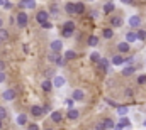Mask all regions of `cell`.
<instances>
[{"label": "cell", "instance_id": "1", "mask_svg": "<svg viewBox=\"0 0 146 130\" xmlns=\"http://www.w3.org/2000/svg\"><path fill=\"white\" fill-rule=\"evenodd\" d=\"M48 61H51V63H56L58 66H63L65 63H66L65 56H61L60 53H54V51H51V53L48 54Z\"/></svg>", "mask_w": 146, "mask_h": 130}, {"label": "cell", "instance_id": "2", "mask_svg": "<svg viewBox=\"0 0 146 130\" xmlns=\"http://www.w3.org/2000/svg\"><path fill=\"white\" fill-rule=\"evenodd\" d=\"M15 22H17V26H19V27H26V26H27V22H29L27 14H26L24 10H21V12L17 14V17H15Z\"/></svg>", "mask_w": 146, "mask_h": 130}, {"label": "cell", "instance_id": "3", "mask_svg": "<svg viewBox=\"0 0 146 130\" xmlns=\"http://www.w3.org/2000/svg\"><path fill=\"white\" fill-rule=\"evenodd\" d=\"M127 26H129L131 29H139V27H141V17H139V15H131V17L127 19Z\"/></svg>", "mask_w": 146, "mask_h": 130}, {"label": "cell", "instance_id": "4", "mask_svg": "<svg viewBox=\"0 0 146 130\" xmlns=\"http://www.w3.org/2000/svg\"><path fill=\"white\" fill-rule=\"evenodd\" d=\"M34 7H36V0H19V9L21 10H26V9L33 10Z\"/></svg>", "mask_w": 146, "mask_h": 130}, {"label": "cell", "instance_id": "5", "mask_svg": "<svg viewBox=\"0 0 146 130\" xmlns=\"http://www.w3.org/2000/svg\"><path fill=\"white\" fill-rule=\"evenodd\" d=\"M49 17H51V14H49L48 10H39L37 15H36V20L39 22V24H42V22H48Z\"/></svg>", "mask_w": 146, "mask_h": 130}, {"label": "cell", "instance_id": "6", "mask_svg": "<svg viewBox=\"0 0 146 130\" xmlns=\"http://www.w3.org/2000/svg\"><path fill=\"white\" fill-rule=\"evenodd\" d=\"M53 85H54V88H63L65 85H66V79H65V76H54L53 78Z\"/></svg>", "mask_w": 146, "mask_h": 130}, {"label": "cell", "instance_id": "7", "mask_svg": "<svg viewBox=\"0 0 146 130\" xmlns=\"http://www.w3.org/2000/svg\"><path fill=\"white\" fill-rule=\"evenodd\" d=\"M65 12H66L68 15H76V3H75V2H66Z\"/></svg>", "mask_w": 146, "mask_h": 130}, {"label": "cell", "instance_id": "8", "mask_svg": "<svg viewBox=\"0 0 146 130\" xmlns=\"http://www.w3.org/2000/svg\"><path fill=\"white\" fill-rule=\"evenodd\" d=\"M2 98H3L5 101H12V100L15 98V90H12V88H9V90H5V91L2 93Z\"/></svg>", "mask_w": 146, "mask_h": 130}, {"label": "cell", "instance_id": "9", "mask_svg": "<svg viewBox=\"0 0 146 130\" xmlns=\"http://www.w3.org/2000/svg\"><path fill=\"white\" fill-rule=\"evenodd\" d=\"M49 47H51V51H54V53H61V49H63V42H61L60 39H56V41H53V42L49 44Z\"/></svg>", "mask_w": 146, "mask_h": 130}, {"label": "cell", "instance_id": "10", "mask_svg": "<svg viewBox=\"0 0 146 130\" xmlns=\"http://www.w3.org/2000/svg\"><path fill=\"white\" fill-rule=\"evenodd\" d=\"M117 127H119V129H129V127H131V120H129V118H127V117H121V120H119V122H117Z\"/></svg>", "mask_w": 146, "mask_h": 130}, {"label": "cell", "instance_id": "11", "mask_svg": "<svg viewBox=\"0 0 146 130\" xmlns=\"http://www.w3.org/2000/svg\"><path fill=\"white\" fill-rule=\"evenodd\" d=\"M122 24H124V20H122V19L119 17V15H114V17L110 19V26H112L114 29H119V27H121Z\"/></svg>", "mask_w": 146, "mask_h": 130}, {"label": "cell", "instance_id": "12", "mask_svg": "<svg viewBox=\"0 0 146 130\" xmlns=\"http://www.w3.org/2000/svg\"><path fill=\"white\" fill-rule=\"evenodd\" d=\"M51 120H53L54 123H61V120H63V113H61L60 110H54V112L51 113Z\"/></svg>", "mask_w": 146, "mask_h": 130}, {"label": "cell", "instance_id": "13", "mask_svg": "<svg viewBox=\"0 0 146 130\" xmlns=\"http://www.w3.org/2000/svg\"><path fill=\"white\" fill-rule=\"evenodd\" d=\"M73 100L75 101H83L85 100V93H83V90H73Z\"/></svg>", "mask_w": 146, "mask_h": 130}, {"label": "cell", "instance_id": "14", "mask_svg": "<svg viewBox=\"0 0 146 130\" xmlns=\"http://www.w3.org/2000/svg\"><path fill=\"white\" fill-rule=\"evenodd\" d=\"M129 49H131V44H129L127 41L117 44V51H119V53H129Z\"/></svg>", "mask_w": 146, "mask_h": 130}, {"label": "cell", "instance_id": "15", "mask_svg": "<svg viewBox=\"0 0 146 130\" xmlns=\"http://www.w3.org/2000/svg\"><path fill=\"white\" fill-rule=\"evenodd\" d=\"M53 86H54V85H53V81H51V79H48V78L41 83V88H42L46 93H48V91H51V90H53Z\"/></svg>", "mask_w": 146, "mask_h": 130}, {"label": "cell", "instance_id": "16", "mask_svg": "<svg viewBox=\"0 0 146 130\" xmlns=\"http://www.w3.org/2000/svg\"><path fill=\"white\" fill-rule=\"evenodd\" d=\"M66 117H68V118H70V120H76V118H78V117H80V112H78V110H76V108H68V113H66Z\"/></svg>", "mask_w": 146, "mask_h": 130}, {"label": "cell", "instance_id": "17", "mask_svg": "<svg viewBox=\"0 0 146 130\" xmlns=\"http://www.w3.org/2000/svg\"><path fill=\"white\" fill-rule=\"evenodd\" d=\"M126 41H127L129 44L136 42V41H138V32H134V31H129V32L126 34Z\"/></svg>", "mask_w": 146, "mask_h": 130}, {"label": "cell", "instance_id": "18", "mask_svg": "<svg viewBox=\"0 0 146 130\" xmlns=\"http://www.w3.org/2000/svg\"><path fill=\"white\" fill-rule=\"evenodd\" d=\"M31 113H33L34 117H41V115H44L42 106H39V105H33V106H31Z\"/></svg>", "mask_w": 146, "mask_h": 130}, {"label": "cell", "instance_id": "19", "mask_svg": "<svg viewBox=\"0 0 146 130\" xmlns=\"http://www.w3.org/2000/svg\"><path fill=\"white\" fill-rule=\"evenodd\" d=\"M109 64H112V63H110V61H107L106 58H102V59H100V63H99V68H100L104 73H107V71H109Z\"/></svg>", "mask_w": 146, "mask_h": 130}, {"label": "cell", "instance_id": "20", "mask_svg": "<svg viewBox=\"0 0 146 130\" xmlns=\"http://www.w3.org/2000/svg\"><path fill=\"white\" fill-rule=\"evenodd\" d=\"M134 71H136V68H134V66L127 64L124 69H122V74H124V76H131V74H134Z\"/></svg>", "mask_w": 146, "mask_h": 130}, {"label": "cell", "instance_id": "21", "mask_svg": "<svg viewBox=\"0 0 146 130\" xmlns=\"http://www.w3.org/2000/svg\"><path fill=\"white\" fill-rule=\"evenodd\" d=\"M110 63L114 66H122L124 64V58H122V56H114V58L110 59Z\"/></svg>", "mask_w": 146, "mask_h": 130}, {"label": "cell", "instance_id": "22", "mask_svg": "<svg viewBox=\"0 0 146 130\" xmlns=\"http://www.w3.org/2000/svg\"><path fill=\"white\" fill-rule=\"evenodd\" d=\"M49 14H51V15H58V14H60V7H58L56 2H53V3L49 5Z\"/></svg>", "mask_w": 146, "mask_h": 130}, {"label": "cell", "instance_id": "23", "mask_svg": "<svg viewBox=\"0 0 146 130\" xmlns=\"http://www.w3.org/2000/svg\"><path fill=\"white\" fill-rule=\"evenodd\" d=\"M17 123L19 125H27V115L26 113H19L17 115Z\"/></svg>", "mask_w": 146, "mask_h": 130}, {"label": "cell", "instance_id": "24", "mask_svg": "<svg viewBox=\"0 0 146 130\" xmlns=\"http://www.w3.org/2000/svg\"><path fill=\"white\" fill-rule=\"evenodd\" d=\"M114 2H107L106 5H104V14H112L114 12Z\"/></svg>", "mask_w": 146, "mask_h": 130}, {"label": "cell", "instance_id": "25", "mask_svg": "<svg viewBox=\"0 0 146 130\" xmlns=\"http://www.w3.org/2000/svg\"><path fill=\"white\" fill-rule=\"evenodd\" d=\"M104 123H106L107 130H114L115 127H117V123H114V120H110V118H106V120H104Z\"/></svg>", "mask_w": 146, "mask_h": 130}, {"label": "cell", "instance_id": "26", "mask_svg": "<svg viewBox=\"0 0 146 130\" xmlns=\"http://www.w3.org/2000/svg\"><path fill=\"white\" fill-rule=\"evenodd\" d=\"M99 41H100V39H99L97 35H90V37H88V46H92V47H95V46L99 44Z\"/></svg>", "mask_w": 146, "mask_h": 130}, {"label": "cell", "instance_id": "27", "mask_svg": "<svg viewBox=\"0 0 146 130\" xmlns=\"http://www.w3.org/2000/svg\"><path fill=\"white\" fill-rule=\"evenodd\" d=\"M75 3H76V15H82L85 12V5L82 2H75Z\"/></svg>", "mask_w": 146, "mask_h": 130}, {"label": "cell", "instance_id": "28", "mask_svg": "<svg viewBox=\"0 0 146 130\" xmlns=\"http://www.w3.org/2000/svg\"><path fill=\"white\" fill-rule=\"evenodd\" d=\"M127 112H129L127 106H117V113H119V117H126Z\"/></svg>", "mask_w": 146, "mask_h": 130}, {"label": "cell", "instance_id": "29", "mask_svg": "<svg viewBox=\"0 0 146 130\" xmlns=\"http://www.w3.org/2000/svg\"><path fill=\"white\" fill-rule=\"evenodd\" d=\"M63 29H66V31H75V22H73V20H66V22L63 24Z\"/></svg>", "mask_w": 146, "mask_h": 130}, {"label": "cell", "instance_id": "30", "mask_svg": "<svg viewBox=\"0 0 146 130\" xmlns=\"http://www.w3.org/2000/svg\"><path fill=\"white\" fill-rule=\"evenodd\" d=\"M9 39V32H7V29H0V42H3V41H7Z\"/></svg>", "mask_w": 146, "mask_h": 130}, {"label": "cell", "instance_id": "31", "mask_svg": "<svg viewBox=\"0 0 146 130\" xmlns=\"http://www.w3.org/2000/svg\"><path fill=\"white\" fill-rule=\"evenodd\" d=\"M90 59H92L94 63H97V64H99V63H100V59H102V56H100L99 53H92V54H90Z\"/></svg>", "mask_w": 146, "mask_h": 130}, {"label": "cell", "instance_id": "32", "mask_svg": "<svg viewBox=\"0 0 146 130\" xmlns=\"http://www.w3.org/2000/svg\"><path fill=\"white\" fill-rule=\"evenodd\" d=\"M75 56H76V53H75V51H72V49L65 53V59H66V61H70V59H73Z\"/></svg>", "mask_w": 146, "mask_h": 130}, {"label": "cell", "instance_id": "33", "mask_svg": "<svg viewBox=\"0 0 146 130\" xmlns=\"http://www.w3.org/2000/svg\"><path fill=\"white\" fill-rule=\"evenodd\" d=\"M102 35H104L106 39H112V35H114V31H112V29H104Z\"/></svg>", "mask_w": 146, "mask_h": 130}, {"label": "cell", "instance_id": "34", "mask_svg": "<svg viewBox=\"0 0 146 130\" xmlns=\"http://www.w3.org/2000/svg\"><path fill=\"white\" fill-rule=\"evenodd\" d=\"M138 39H139V41H145L146 39V31L139 29V31H138Z\"/></svg>", "mask_w": 146, "mask_h": 130}, {"label": "cell", "instance_id": "35", "mask_svg": "<svg viewBox=\"0 0 146 130\" xmlns=\"http://www.w3.org/2000/svg\"><path fill=\"white\" fill-rule=\"evenodd\" d=\"M95 130H107V127H106V123H104V122H100V123H97V125H95Z\"/></svg>", "mask_w": 146, "mask_h": 130}, {"label": "cell", "instance_id": "36", "mask_svg": "<svg viewBox=\"0 0 146 130\" xmlns=\"http://www.w3.org/2000/svg\"><path fill=\"white\" fill-rule=\"evenodd\" d=\"M145 83H146V74H141L138 78V85H145Z\"/></svg>", "mask_w": 146, "mask_h": 130}, {"label": "cell", "instance_id": "37", "mask_svg": "<svg viewBox=\"0 0 146 130\" xmlns=\"http://www.w3.org/2000/svg\"><path fill=\"white\" fill-rule=\"evenodd\" d=\"M41 27H42V29H51V27H53V24L48 20V22H42V24H41Z\"/></svg>", "mask_w": 146, "mask_h": 130}, {"label": "cell", "instance_id": "38", "mask_svg": "<svg viewBox=\"0 0 146 130\" xmlns=\"http://www.w3.org/2000/svg\"><path fill=\"white\" fill-rule=\"evenodd\" d=\"M5 117H7V110H5V108H3V106H0V118H2V120H3V118H5Z\"/></svg>", "mask_w": 146, "mask_h": 130}, {"label": "cell", "instance_id": "39", "mask_svg": "<svg viewBox=\"0 0 146 130\" xmlns=\"http://www.w3.org/2000/svg\"><path fill=\"white\" fill-rule=\"evenodd\" d=\"M73 32H75V31H66V29H63V37H72Z\"/></svg>", "mask_w": 146, "mask_h": 130}, {"label": "cell", "instance_id": "40", "mask_svg": "<svg viewBox=\"0 0 146 130\" xmlns=\"http://www.w3.org/2000/svg\"><path fill=\"white\" fill-rule=\"evenodd\" d=\"M27 130H39L37 123H27Z\"/></svg>", "mask_w": 146, "mask_h": 130}, {"label": "cell", "instance_id": "41", "mask_svg": "<svg viewBox=\"0 0 146 130\" xmlns=\"http://www.w3.org/2000/svg\"><path fill=\"white\" fill-rule=\"evenodd\" d=\"M42 112H44V115H48V113H53V112H51V106H49V105L42 106Z\"/></svg>", "mask_w": 146, "mask_h": 130}, {"label": "cell", "instance_id": "42", "mask_svg": "<svg viewBox=\"0 0 146 130\" xmlns=\"http://www.w3.org/2000/svg\"><path fill=\"white\" fill-rule=\"evenodd\" d=\"M133 61H134V58H126V59H124V64H126V66L133 64Z\"/></svg>", "mask_w": 146, "mask_h": 130}, {"label": "cell", "instance_id": "43", "mask_svg": "<svg viewBox=\"0 0 146 130\" xmlns=\"http://www.w3.org/2000/svg\"><path fill=\"white\" fill-rule=\"evenodd\" d=\"M126 98H133V90H131V88L126 90Z\"/></svg>", "mask_w": 146, "mask_h": 130}, {"label": "cell", "instance_id": "44", "mask_svg": "<svg viewBox=\"0 0 146 130\" xmlns=\"http://www.w3.org/2000/svg\"><path fill=\"white\" fill-rule=\"evenodd\" d=\"M3 7H5V9H7V10H10V9H12V7H14V5H12V3H10V2H5V5H3Z\"/></svg>", "mask_w": 146, "mask_h": 130}, {"label": "cell", "instance_id": "45", "mask_svg": "<svg viewBox=\"0 0 146 130\" xmlns=\"http://www.w3.org/2000/svg\"><path fill=\"white\" fill-rule=\"evenodd\" d=\"M3 81H5V73L0 71V83H3Z\"/></svg>", "mask_w": 146, "mask_h": 130}, {"label": "cell", "instance_id": "46", "mask_svg": "<svg viewBox=\"0 0 146 130\" xmlns=\"http://www.w3.org/2000/svg\"><path fill=\"white\" fill-rule=\"evenodd\" d=\"M122 3H126V5H133L134 3V0H121Z\"/></svg>", "mask_w": 146, "mask_h": 130}, {"label": "cell", "instance_id": "47", "mask_svg": "<svg viewBox=\"0 0 146 130\" xmlns=\"http://www.w3.org/2000/svg\"><path fill=\"white\" fill-rule=\"evenodd\" d=\"M3 69H5V63H3V61H0V71H3Z\"/></svg>", "mask_w": 146, "mask_h": 130}, {"label": "cell", "instance_id": "48", "mask_svg": "<svg viewBox=\"0 0 146 130\" xmlns=\"http://www.w3.org/2000/svg\"><path fill=\"white\" fill-rule=\"evenodd\" d=\"M5 2H7V0H0V5L3 7V5H5Z\"/></svg>", "mask_w": 146, "mask_h": 130}, {"label": "cell", "instance_id": "49", "mask_svg": "<svg viewBox=\"0 0 146 130\" xmlns=\"http://www.w3.org/2000/svg\"><path fill=\"white\" fill-rule=\"evenodd\" d=\"M2 26H3V22H2V19H0V29H2Z\"/></svg>", "mask_w": 146, "mask_h": 130}, {"label": "cell", "instance_id": "50", "mask_svg": "<svg viewBox=\"0 0 146 130\" xmlns=\"http://www.w3.org/2000/svg\"><path fill=\"white\" fill-rule=\"evenodd\" d=\"M0 129H2V118H0Z\"/></svg>", "mask_w": 146, "mask_h": 130}, {"label": "cell", "instance_id": "51", "mask_svg": "<svg viewBox=\"0 0 146 130\" xmlns=\"http://www.w3.org/2000/svg\"><path fill=\"white\" fill-rule=\"evenodd\" d=\"M44 130H53V129H44Z\"/></svg>", "mask_w": 146, "mask_h": 130}, {"label": "cell", "instance_id": "52", "mask_svg": "<svg viewBox=\"0 0 146 130\" xmlns=\"http://www.w3.org/2000/svg\"><path fill=\"white\" fill-rule=\"evenodd\" d=\"M87 2H94V0H87Z\"/></svg>", "mask_w": 146, "mask_h": 130}, {"label": "cell", "instance_id": "53", "mask_svg": "<svg viewBox=\"0 0 146 130\" xmlns=\"http://www.w3.org/2000/svg\"><path fill=\"white\" fill-rule=\"evenodd\" d=\"M107 2H114V0H107Z\"/></svg>", "mask_w": 146, "mask_h": 130}, {"label": "cell", "instance_id": "54", "mask_svg": "<svg viewBox=\"0 0 146 130\" xmlns=\"http://www.w3.org/2000/svg\"><path fill=\"white\" fill-rule=\"evenodd\" d=\"M145 127H146V122H145Z\"/></svg>", "mask_w": 146, "mask_h": 130}]
</instances>
